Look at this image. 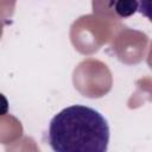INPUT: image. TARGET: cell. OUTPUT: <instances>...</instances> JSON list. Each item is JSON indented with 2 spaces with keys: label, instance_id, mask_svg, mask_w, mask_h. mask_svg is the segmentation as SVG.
Segmentation results:
<instances>
[{
  "label": "cell",
  "instance_id": "2",
  "mask_svg": "<svg viewBox=\"0 0 152 152\" xmlns=\"http://www.w3.org/2000/svg\"><path fill=\"white\" fill-rule=\"evenodd\" d=\"M138 10V0H114V11L120 18H127Z\"/></svg>",
  "mask_w": 152,
  "mask_h": 152
},
{
  "label": "cell",
  "instance_id": "1",
  "mask_svg": "<svg viewBox=\"0 0 152 152\" xmlns=\"http://www.w3.org/2000/svg\"><path fill=\"white\" fill-rule=\"evenodd\" d=\"M48 139L56 152H104L109 142V126L96 109L72 104L51 119Z\"/></svg>",
  "mask_w": 152,
  "mask_h": 152
},
{
  "label": "cell",
  "instance_id": "3",
  "mask_svg": "<svg viewBox=\"0 0 152 152\" xmlns=\"http://www.w3.org/2000/svg\"><path fill=\"white\" fill-rule=\"evenodd\" d=\"M8 112V101L4 94L0 93V115H5Z\"/></svg>",
  "mask_w": 152,
  "mask_h": 152
}]
</instances>
